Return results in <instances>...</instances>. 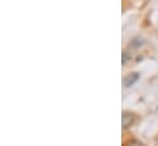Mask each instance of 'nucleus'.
Wrapping results in <instances>:
<instances>
[{"label": "nucleus", "instance_id": "f257e3e1", "mask_svg": "<svg viewBox=\"0 0 158 146\" xmlns=\"http://www.w3.org/2000/svg\"><path fill=\"white\" fill-rule=\"evenodd\" d=\"M131 123H132V117H131V114L124 113V115H123V127H124V128H127Z\"/></svg>", "mask_w": 158, "mask_h": 146}, {"label": "nucleus", "instance_id": "f03ea898", "mask_svg": "<svg viewBox=\"0 0 158 146\" xmlns=\"http://www.w3.org/2000/svg\"><path fill=\"white\" fill-rule=\"evenodd\" d=\"M137 79H139V75H137V74H134L131 79H130V76H129V77L125 80V86H127V87H129V86H131V85H132Z\"/></svg>", "mask_w": 158, "mask_h": 146}]
</instances>
